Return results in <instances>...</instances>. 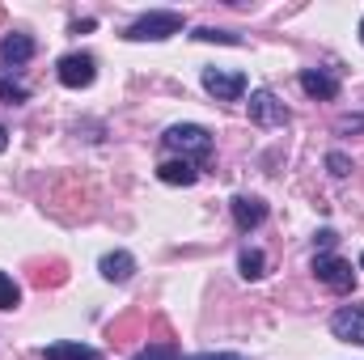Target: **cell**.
<instances>
[{"mask_svg": "<svg viewBox=\"0 0 364 360\" xmlns=\"http://www.w3.org/2000/svg\"><path fill=\"white\" fill-rule=\"evenodd\" d=\"M166 149L170 153H178V162H208L212 157V132L208 127H199V123H174V127H166Z\"/></svg>", "mask_w": 364, "mask_h": 360, "instance_id": "cell-1", "label": "cell"}, {"mask_svg": "<svg viewBox=\"0 0 364 360\" xmlns=\"http://www.w3.org/2000/svg\"><path fill=\"white\" fill-rule=\"evenodd\" d=\"M178 30H182V13H174V9H153V13H140L127 26L123 38H132V43H161V38H170Z\"/></svg>", "mask_w": 364, "mask_h": 360, "instance_id": "cell-2", "label": "cell"}, {"mask_svg": "<svg viewBox=\"0 0 364 360\" xmlns=\"http://www.w3.org/2000/svg\"><path fill=\"white\" fill-rule=\"evenodd\" d=\"M314 275L331 288V292H352L356 288V271H352V263L348 259H339L335 250H322V255H314Z\"/></svg>", "mask_w": 364, "mask_h": 360, "instance_id": "cell-3", "label": "cell"}, {"mask_svg": "<svg viewBox=\"0 0 364 360\" xmlns=\"http://www.w3.org/2000/svg\"><path fill=\"white\" fill-rule=\"evenodd\" d=\"M55 77H60V85H68V90H85V85H93V77H97V60H93L90 51H68V55L55 64Z\"/></svg>", "mask_w": 364, "mask_h": 360, "instance_id": "cell-4", "label": "cell"}, {"mask_svg": "<svg viewBox=\"0 0 364 360\" xmlns=\"http://www.w3.org/2000/svg\"><path fill=\"white\" fill-rule=\"evenodd\" d=\"M246 106H250V119H255L259 127H284V123L292 119V110H288L272 90H255Z\"/></svg>", "mask_w": 364, "mask_h": 360, "instance_id": "cell-5", "label": "cell"}, {"mask_svg": "<svg viewBox=\"0 0 364 360\" xmlns=\"http://www.w3.org/2000/svg\"><path fill=\"white\" fill-rule=\"evenodd\" d=\"M203 90L212 93L216 102H237L246 93V73L233 68H203Z\"/></svg>", "mask_w": 364, "mask_h": 360, "instance_id": "cell-6", "label": "cell"}, {"mask_svg": "<svg viewBox=\"0 0 364 360\" xmlns=\"http://www.w3.org/2000/svg\"><path fill=\"white\" fill-rule=\"evenodd\" d=\"M331 335L343 344H360L364 348V305H339L331 314Z\"/></svg>", "mask_w": 364, "mask_h": 360, "instance_id": "cell-7", "label": "cell"}, {"mask_svg": "<svg viewBox=\"0 0 364 360\" xmlns=\"http://www.w3.org/2000/svg\"><path fill=\"white\" fill-rule=\"evenodd\" d=\"M233 221H237V229L242 233H250V229H259L263 221H267V203L259 199V195H233Z\"/></svg>", "mask_w": 364, "mask_h": 360, "instance_id": "cell-8", "label": "cell"}, {"mask_svg": "<svg viewBox=\"0 0 364 360\" xmlns=\"http://www.w3.org/2000/svg\"><path fill=\"white\" fill-rule=\"evenodd\" d=\"M301 90L309 93V97L331 102V97H339V77L326 73V68H305V73H301Z\"/></svg>", "mask_w": 364, "mask_h": 360, "instance_id": "cell-9", "label": "cell"}, {"mask_svg": "<svg viewBox=\"0 0 364 360\" xmlns=\"http://www.w3.org/2000/svg\"><path fill=\"white\" fill-rule=\"evenodd\" d=\"M97 271H102V275H106L110 284H127V280L136 275V259H132L127 250H110V255H102Z\"/></svg>", "mask_w": 364, "mask_h": 360, "instance_id": "cell-10", "label": "cell"}, {"mask_svg": "<svg viewBox=\"0 0 364 360\" xmlns=\"http://www.w3.org/2000/svg\"><path fill=\"white\" fill-rule=\"evenodd\" d=\"M0 60L4 64H26V60H34V38L30 34H4L0 38Z\"/></svg>", "mask_w": 364, "mask_h": 360, "instance_id": "cell-11", "label": "cell"}, {"mask_svg": "<svg viewBox=\"0 0 364 360\" xmlns=\"http://www.w3.org/2000/svg\"><path fill=\"white\" fill-rule=\"evenodd\" d=\"M157 179L170 182V186H191V182L199 179V170H195L191 162H178V157H170V162H161V166H157Z\"/></svg>", "mask_w": 364, "mask_h": 360, "instance_id": "cell-12", "label": "cell"}, {"mask_svg": "<svg viewBox=\"0 0 364 360\" xmlns=\"http://www.w3.org/2000/svg\"><path fill=\"white\" fill-rule=\"evenodd\" d=\"M43 360H102V352L85 348V344H47Z\"/></svg>", "mask_w": 364, "mask_h": 360, "instance_id": "cell-13", "label": "cell"}, {"mask_svg": "<svg viewBox=\"0 0 364 360\" xmlns=\"http://www.w3.org/2000/svg\"><path fill=\"white\" fill-rule=\"evenodd\" d=\"M237 271H242L246 280H259V275L267 271V255H263V250H255V246H246V250L237 255Z\"/></svg>", "mask_w": 364, "mask_h": 360, "instance_id": "cell-14", "label": "cell"}, {"mask_svg": "<svg viewBox=\"0 0 364 360\" xmlns=\"http://www.w3.org/2000/svg\"><path fill=\"white\" fill-rule=\"evenodd\" d=\"M0 97H4L9 106H17V102H26V97H30V85H26V81H17V77H9V68H0Z\"/></svg>", "mask_w": 364, "mask_h": 360, "instance_id": "cell-15", "label": "cell"}, {"mask_svg": "<svg viewBox=\"0 0 364 360\" xmlns=\"http://www.w3.org/2000/svg\"><path fill=\"white\" fill-rule=\"evenodd\" d=\"M191 38H199V43H225V47H242V34H229V30H212V26H199Z\"/></svg>", "mask_w": 364, "mask_h": 360, "instance_id": "cell-16", "label": "cell"}, {"mask_svg": "<svg viewBox=\"0 0 364 360\" xmlns=\"http://www.w3.org/2000/svg\"><path fill=\"white\" fill-rule=\"evenodd\" d=\"M17 301H21V288L13 284V275L0 271V309H17Z\"/></svg>", "mask_w": 364, "mask_h": 360, "instance_id": "cell-17", "label": "cell"}, {"mask_svg": "<svg viewBox=\"0 0 364 360\" xmlns=\"http://www.w3.org/2000/svg\"><path fill=\"white\" fill-rule=\"evenodd\" d=\"M132 360H182V352L174 344H153V348H144V352H136Z\"/></svg>", "mask_w": 364, "mask_h": 360, "instance_id": "cell-18", "label": "cell"}, {"mask_svg": "<svg viewBox=\"0 0 364 360\" xmlns=\"http://www.w3.org/2000/svg\"><path fill=\"white\" fill-rule=\"evenodd\" d=\"M326 166H331V174H335V179H348V174H352V162H348L343 153H331V157H326Z\"/></svg>", "mask_w": 364, "mask_h": 360, "instance_id": "cell-19", "label": "cell"}, {"mask_svg": "<svg viewBox=\"0 0 364 360\" xmlns=\"http://www.w3.org/2000/svg\"><path fill=\"white\" fill-rule=\"evenodd\" d=\"M182 360H246L237 352H199V356H182Z\"/></svg>", "mask_w": 364, "mask_h": 360, "instance_id": "cell-20", "label": "cell"}, {"mask_svg": "<svg viewBox=\"0 0 364 360\" xmlns=\"http://www.w3.org/2000/svg\"><path fill=\"white\" fill-rule=\"evenodd\" d=\"M335 238H339V233H335V229H322V233H318V242H322V246H326V250H331V246H335Z\"/></svg>", "mask_w": 364, "mask_h": 360, "instance_id": "cell-21", "label": "cell"}, {"mask_svg": "<svg viewBox=\"0 0 364 360\" xmlns=\"http://www.w3.org/2000/svg\"><path fill=\"white\" fill-rule=\"evenodd\" d=\"M4 149H9V127L0 123V153H4Z\"/></svg>", "mask_w": 364, "mask_h": 360, "instance_id": "cell-22", "label": "cell"}, {"mask_svg": "<svg viewBox=\"0 0 364 360\" xmlns=\"http://www.w3.org/2000/svg\"><path fill=\"white\" fill-rule=\"evenodd\" d=\"M360 43H364V21H360Z\"/></svg>", "mask_w": 364, "mask_h": 360, "instance_id": "cell-23", "label": "cell"}, {"mask_svg": "<svg viewBox=\"0 0 364 360\" xmlns=\"http://www.w3.org/2000/svg\"><path fill=\"white\" fill-rule=\"evenodd\" d=\"M360 271H364V255H360Z\"/></svg>", "mask_w": 364, "mask_h": 360, "instance_id": "cell-24", "label": "cell"}]
</instances>
